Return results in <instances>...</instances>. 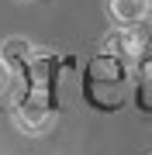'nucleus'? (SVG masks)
Listing matches in <instances>:
<instances>
[{
	"mask_svg": "<svg viewBox=\"0 0 152 155\" xmlns=\"http://www.w3.org/2000/svg\"><path fill=\"white\" fill-rule=\"evenodd\" d=\"M52 107L45 104V100H28L24 107H17L14 110V124L21 127L24 134H42V131H49L52 127Z\"/></svg>",
	"mask_w": 152,
	"mask_h": 155,
	"instance_id": "f257e3e1",
	"label": "nucleus"
},
{
	"mask_svg": "<svg viewBox=\"0 0 152 155\" xmlns=\"http://www.w3.org/2000/svg\"><path fill=\"white\" fill-rule=\"evenodd\" d=\"M138 38H135V31L131 28H114V31H107L104 35V41H100V55L107 59H131V55H138Z\"/></svg>",
	"mask_w": 152,
	"mask_h": 155,
	"instance_id": "f03ea898",
	"label": "nucleus"
},
{
	"mask_svg": "<svg viewBox=\"0 0 152 155\" xmlns=\"http://www.w3.org/2000/svg\"><path fill=\"white\" fill-rule=\"evenodd\" d=\"M104 11H107L114 28H135L149 11V0H107Z\"/></svg>",
	"mask_w": 152,
	"mask_h": 155,
	"instance_id": "7ed1b4c3",
	"label": "nucleus"
},
{
	"mask_svg": "<svg viewBox=\"0 0 152 155\" xmlns=\"http://www.w3.org/2000/svg\"><path fill=\"white\" fill-rule=\"evenodd\" d=\"M131 31H135V38H138V48H142V52H152V0H149L145 17H142Z\"/></svg>",
	"mask_w": 152,
	"mask_h": 155,
	"instance_id": "20e7f679",
	"label": "nucleus"
},
{
	"mask_svg": "<svg viewBox=\"0 0 152 155\" xmlns=\"http://www.w3.org/2000/svg\"><path fill=\"white\" fill-rule=\"evenodd\" d=\"M11 79H14V76H11V66H7L4 59H0V97H4L7 90H11Z\"/></svg>",
	"mask_w": 152,
	"mask_h": 155,
	"instance_id": "39448f33",
	"label": "nucleus"
},
{
	"mask_svg": "<svg viewBox=\"0 0 152 155\" xmlns=\"http://www.w3.org/2000/svg\"><path fill=\"white\" fill-rule=\"evenodd\" d=\"M14 4H28V0H14Z\"/></svg>",
	"mask_w": 152,
	"mask_h": 155,
	"instance_id": "423d86ee",
	"label": "nucleus"
}]
</instances>
